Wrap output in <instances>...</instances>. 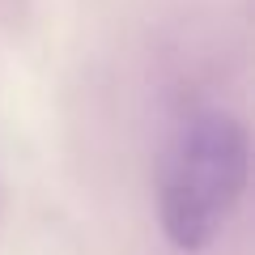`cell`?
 <instances>
[{"instance_id":"6da1fadb","label":"cell","mask_w":255,"mask_h":255,"mask_svg":"<svg viewBox=\"0 0 255 255\" xmlns=\"http://www.w3.org/2000/svg\"><path fill=\"white\" fill-rule=\"evenodd\" d=\"M247 128L221 107H200L179 124L162 170V230L179 251H204L247 191Z\"/></svg>"}]
</instances>
